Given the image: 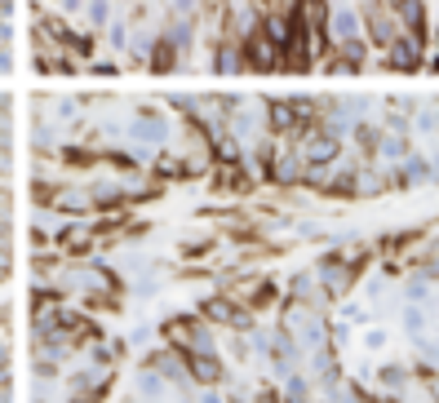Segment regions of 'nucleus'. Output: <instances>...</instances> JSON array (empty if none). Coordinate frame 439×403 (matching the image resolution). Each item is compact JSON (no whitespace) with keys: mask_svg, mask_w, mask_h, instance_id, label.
<instances>
[{"mask_svg":"<svg viewBox=\"0 0 439 403\" xmlns=\"http://www.w3.org/2000/svg\"><path fill=\"white\" fill-rule=\"evenodd\" d=\"M125 35H129L125 22H116V27H111V45H125Z\"/></svg>","mask_w":439,"mask_h":403,"instance_id":"7ed1b4c3","label":"nucleus"},{"mask_svg":"<svg viewBox=\"0 0 439 403\" xmlns=\"http://www.w3.org/2000/svg\"><path fill=\"white\" fill-rule=\"evenodd\" d=\"M333 31L341 35V40H351V35H355V31H360V18H355V14H351V9H341V14L333 18Z\"/></svg>","mask_w":439,"mask_h":403,"instance_id":"f257e3e1","label":"nucleus"},{"mask_svg":"<svg viewBox=\"0 0 439 403\" xmlns=\"http://www.w3.org/2000/svg\"><path fill=\"white\" fill-rule=\"evenodd\" d=\"M89 18H93V22L107 18V0H93V5H89Z\"/></svg>","mask_w":439,"mask_h":403,"instance_id":"f03ea898","label":"nucleus"}]
</instances>
